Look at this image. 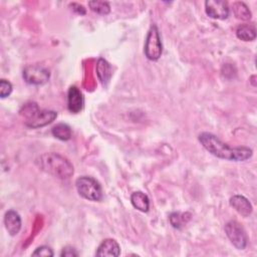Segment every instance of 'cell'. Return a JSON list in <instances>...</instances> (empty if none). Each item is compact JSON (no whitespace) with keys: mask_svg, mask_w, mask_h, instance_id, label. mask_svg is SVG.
Returning a JSON list of instances; mask_svg holds the SVG:
<instances>
[{"mask_svg":"<svg viewBox=\"0 0 257 257\" xmlns=\"http://www.w3.org/2000/svg\"><path fill=\"white\" fill-rule=\"evenodd\" d=\"M78 194L88 201H100L102 199V189L99 183L92 177L82 176L75 181Z\"/></svg>","mask_w":257,"mask_h":257,"instance_id":"4","label":"cell"},{"mask_svg":"<svg viewBox=\"0 0 257 257\" xmlns=\"http://www.w3.org/2000/svg\"><path fill=\"white\" fill-rule=\"evenodd\" d=\"M236 36L243 41H253L256 38V28L253 24H241L236 29Z\"/></svg>","mask_w":257,"mask_h":257,"instance_id":"15","label":"cell"},{"mask_svg":"<svg viewBox=\"0 0 257 257\" xmlns=\"http://www.w3.org/2000/svg\"><path fill=\"white\" fill-rule=\"evenodd\" d=\"M229 204L243 217H248L253 211V207L249 200L242 195L232 196L229 200Z\"/></svg>","mask_w":257,"mask_h":257,"instance_id":"10","label":"cell"},{"mask_svg":"<svg viewBox=\"0 0 257 257\" xmlns=\"http://www.w3.org/2000/svg\"><path fill=\"white\" fill-rule=\"evenodd\" d=\"M78 252L76 251V249H74L72 246H65L61 253H60V256H65V257H72V256H78Z\"/></svg>","mask_w":257,"mask_h":257,"instance_id":"22","label":"cell"},{"mask_svg":"<svg viewBox=\"0 0 257 257\" xmlns=\"http://www.w3.org/2000/svg\"><path fill=\"white\" fill-rule=\"evenodd\" d=\"M20 113L24 117L25 124L31 128H38L51 123L56 117L57 112L49 109H40L36 102L25 103Z\"/></svg>","mask_w":257,"mask_h":257,"instance_id":"3","label":"cell"},{"mask_svg":"<svg viewBox=\"0 0 257 257\" xmlns=\"http://www.w3.org/2000/svg\"><path fill=\"white\" fill-rule=\"evenodd\" d=\"M163 53V44L160 36L159 29L156 25H152L145 43V55L148 59L156 61Z\"/></svg>","mask_w":257,"mask_h":257,"instance_id":"5","label":"cell"},{"mask_svg":"<svg viewBox=\"0 0 257 257\" xmlns=\"http://www.w3.org/2000/svg\"><path fill=\"white\" fill-rule=\"evenodd\" d=\"M131 203L137 210L141 212H148L150 209V199L141 191H137L132 194Z\"/></svg>","mask_w":257,"mask_h":257,"instance_id":"13","label":"cell"},{"mask_svg":"<svg viewBox=\"0 0 257 257\" xmlns=\"http://www.w3.org/2000/svg\"><path fill=\"white\" fill-rule=\"evenodd\" d=\"M201 145L213 156L234 162H243L252 157L253 151L248 147L232 148L211 133H201L198 137Z\"/></svg>","mask_w":257,"mask_h":257,"instance_id":"1","label":"cell"},{"mask_svg":"<svg viewBox=\"0 0 257 257\" xmlns=\"http://www.w3.org/2000/svg\"><path fill=\"white\" fill-rule=\"evenodd\" d=\"M233 13L236 18L241 20H249L251 18V11L244 2H235L233 4Z\"/></svg>","mask_w":257,"mask_h":257,"instance_id":"18","label":"cell"},{"mask_svg":"<svg viewBox=\"0 0 257 257\" xmlns=\"http://www.w3.org/2000/svg\"><path fill=\"white\" fill-rule=\"evenodd\" d=\"M190 219H191L190 213H181V212H174L169 217L171 225L176 229H181L183 226H185L189 222Z\"/></svg>","mask_w":257,"mask_h":257,"instance_id":"17","label":"cell"},{"mask_svg":"<svg viewBox=\"0 0 257 257\" xmlns=\"http://www.w3.org/2000/svg\"><path fill=\"white\" fill-rule=\"evenodd\" d=\"M32 255L33 256H53L54 253L50 247L43 245V246L37 247L35 251L32 253Z\"/></svg>","mask_w":257,"mask_h":257,"instance_id":"21","label":"cell"},{"mask_svg":"<svg viewBox=\"0 0 257 257\" xmlns=\"http://www.w3.org/2000/svg\"><path fill=\"white\" fill-rule=\"evenodd\" d=\"M51 133L53 135V137H55L56 139L60 140V141H68L71 139V128L68 124L60 122L55 124L52 130Z\"/></svg>","mask_w":257,"mask_h":257,"instance_id":"16","label":"cell"},{"mask_svg":"<svg viewBox=\"0 0 257 257\" xmlns=\"http://www.w3.org/2000/svg\"><path fill=\"white\" fill-rule=\"evenodd\" d=\"M22 76L23 79L29 84L43 85L49 80L50 72L42 65L30 64L23 69Z\"/></svg>","mask_w":257,"mask_h":257,"instance_id":"6","label":"cell"},{"mask_svg":"<svg viewBox=\"0 0 257 257\" xmlns=\"http://www.w3.org/2000/svg\"><path fill=\"white\" fill-rule=\"evenodd\" d=\"M4 225H5L7 232L11 236L17 235L21 229L20 215L14 210L7 211L4 216Z\"/></svg>","mask_w":257,"mask_h":257,"instance_id":"11","label":"cell"},{"mask_svg":"<svg viewBox=\"0 0 257 257\" xmlns=\"http://www.w3.org/2000/svg\"><path fill=\"white\" fill-rule=\"evenodd\" d=\"M206 14L214 19L224 20L229 16V6L226 1L208 0L205 2Z\"/></svg>","mask_w":257,"mask_h":257,"instance_id":"8","label":"cell"},{"mask_svg":"<svg viewBox=\"0 0 257 257\" xmlns=\"http://www.w3.org/2000/svg\"><path fill=\"white\" fill-rule=\"evenodd\" d=\"M88 6L89 8L97 13V14H101V15H106L110 12V6L108 2L105 1H89L88 2Z\"/></svg>","mask_w":257,"mask_h":257,"instance_id":"19","label":"cell"},{"mask_svg":"<svg viewBox=\"0 0 257 257\" xmlns=\"http://www.w3.org/2000/svg\"><path fill=\"white\" fill-rule=\"evenodd\" d=\"M84 106L82 92L75 85H71L67 91V108L71 113H78Z\"/></svg>","mask_w":257,"mask_h":257,"instance_id":"9","label":"cell"},{"mask_svg":"<svg viewBox=\"0 0 257 257\" xmlns=\"http://www.w3.org/2000/svg\"><path fill=\"white\" fill-rule=\"evenodd\" d=\"M38 167L58 179H68L73 175L72 164L64 157L55 153H46L41 155L37 160Z\"/></svg>","mask_w":257,"mask_h":257,"instance_id":"2","label":"cell"},{"mask_svg":"<svg viewBox=\"0 0 257 257\" xmlns=\"http://www.w3.org/2000/svg\"><path fill=\"white\" fill-rule=\"evenodd\" d=\"M71 6H73V7H76V8H72L75 12H77L78 14H81V15H84L85 14V8H83V6L82 5H79V4H77V3H72V4H70Z\"/></svg>","mask_w":257,"mask_h":257,"instance_id":"23","label":"cell"},{"mask_svg":"<svg viewBox=\"0 0 257 257\" xmlns=\"http://www.w3.org/2000/svg\"><path fill=\"white\" fill-rule=\"evenodd\" d=\"M12 84L10 81L2 78L0 80V96L1 98H5L7 96H9L12 92Z\"/></svg>","mask_w":257,"mask_h":257,"instance_id":"20","label":"cell"},{"mask_svg":"<svg viewBox=\"0 0 257 257\" xmlns=\"http://www.w3.org/2000/svg\"><path fill=\"white\" fill-rule=\"evenodd\" d=\"M225 233L230 242L239 250L246 248L248 243V236L244 228L237 221H229L226 223Z\"/></svg>","mask_w":257,"mask_h":257,"instance_id":"7","label":"cell"},{"mask_svg":"<svg viewBox=\"0 0 257 257\" xmlns=\"http://www.w3.org/2000/svg\"><path fill=\"white\" fill-rule=\"evenodd\" d=\"M120 253V247L118 245V243L114 240V239H105L103 240L96 252L95 255L96 256H112V257H116L118 256Z\"/></svg>","mask_w":257,"mask_h":257,"instance_id":"12","label":"cell"},{"mask_svg":"<svg viewBox=\"0 0 257 257\" xmlns=\"http://www.w3.org/2000/svg\"><path fill=\"white\" fill-rule=\"evenodd\" d=\"M96 73L100 82L103 85H106L111 76V66L106 60H104L103 58H99L96 64Z\"/></svg>","mask_w":257,"mask_h":257,"instance_id":"14","label":"cell"}]
</instances>
